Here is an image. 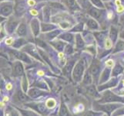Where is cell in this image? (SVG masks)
<instances>
[{
  "mask_svg": "<svg viewBox=\"0 0 124 116\" xmlns=\"http://www.w3.org/2000/svg\"><path fill=\"white\" fill-rule=\"evenodd\" d=\"M85 69V62L83 60H79L77 63L74 66L73 72H72V77L76 82H79L82 80L83 72Z\"/></svg>",
  "mask_w": 124,
  "mask_h": 116,
  "instance_id": "1",
  "label": "cell"
},
{
  "mask_svg": "<svg viewBox=\"0 0 124 116\" xmlns=\"http://www.w3.org/2000/svg\"><path fill=\"white\" fill-rule=\"evenodd\" d=\"M113 102H121L124 103V98L119 97L113 94L112 91H106L102 95V99L99 101V103H113Z\"/></svg>",
  "mask_w": 124,
  "mask_h": 116,
  "instance_id": "2",
  "label": "cell"
},
{
  "mask_svg": "<svg viewBox=\"0 0 124 116\" xmlns=\"http://www.w3.org/2000/svg\"><path fill=\"white\" fill-rule=\"evenodd\" d=\"M121 105L119 104H108V105H99V104H95L93 105V108L96 111H102L107 113L109 115L116 110L118 108H120Z\"/></svg>",
  "mask_w": 124,
  "mask_h": 116,
  "instance_id": "3",
  "label": "cell"
},
{
  "mask_svg": "<svg viewBox=\"0 0 124 116\" xmlns=\"http://www.w3.org/2000/svg\"><path fill=\"white\" fill-rule=\"evenodd\" d=\"M13 12V3L10 2H3L1 3V15L9 16Z\"/></svg>",
  "mask_w": 124,
  "mask_h": 116,
  "instance_id": "4",
  "label": "cell"
},
{
  "mask_svg": "<svg viewBox=\"0 0 124 116\" xmlns=\"http://www.w3.org/2000/svg\"><path fill=\"white\" fill-rule=\"evenodd\" d=\"M100 62L98 61V60H95L91 64L90 67H89V71H90L91 74L93 75V77L95 78L96 80H97V78L99 77L100 74Z\"/></svg>",
  "mask_w": 124,
  "mask_h": 116,
  "instance_id": "5",
  "label": "cell"
},
{
  "mask_svg": "<svg viewBox=\"0 0 124 116\" xmlns=\"http://www.w3.org/2000/svg\"><path fill=\"white\" fill-rule=\"evenodd\" d=\"M10 54L12 57H14L15 58H17L18 60H20V61H24L25 63H31V60L28 56L24 54L23 52H20V51H17V50H11Z\"/></svg>",
  "mask_w": 124,
  "mask_h": 116,
  "instance_id": "6",
  "label": "cell"
},
{
  "mask_svg": "<svg viewBox=\"0 0 124 116\" xmlns=\"http://www.w3.org/2000/svg\"><path fill=\"white\" fill-rule=\"evenodd\" d=\"M31 28H32V31L34 34V36H37L39 35L40 33V29H41V24L39 23V21L38 19L34 18L31 20Z\"/></svg>",
  "mask_w": 124,
  "mask_h": 116,
  "instance_id": "7",
  "label": "cell"
},
{
  "mask_svg": "<svg viewBox=\"0 0 124 116\" xmlns=\"http://www.w3.org/2000/svg\"><path fill=\"white\" fill-rule=\"evenodd\" d=\"M102 12H103V11H102L99 9L98 8L93 7V6H90L88 10L89 15H90L92 17H93V18H95L98 20H100V19L102 18Z\"/></svg>",
  "mask_w": 124,
  "mask_h": 116,
  "instance_id": "8",
  "label": "cell"
},
{
  "mask_svg": "<svg viewBox=\"0 0 124 116\" xmlns=\"http://www.w3.org/2000/svg\"><path fill=\"white\" fill-rule=\"evenodd\" d=\"M24 74V68L23 63L19 61H16L13 65V75L16 77L22 76Z\"/></svg>",
  "mask_w": 124,
  "mask_h": 116,
  "instance_id": "9",
  "label": "cell"
},
{
  "mask_svg": "<svg viewBox=\"0 0 124 116\" xmlns=\"http://www.w3.org/2000/svg\"><path fill=\"white\" fill-rule=\"evenodd\" d=\"M23 50H24L25 51H26V52L29 53V54H31V55L32 56V57H36L37 60H39V61H42L41 58H40V57H39V55L38 54V53H37L36 49L35 48V46H32V45H31V44H29V45H27L25 47H24Z\"/></svg>",
  "mask_w": 124,
  "mask_h": 116,
  "instance_id": "10",
  "label": "cell"
},
{
  "mask_svg": "<svg viewBox=\"0 0 124 116\" xmlns=\"http://www.w3.org/2000/svg\"><path fill=\"white\" fill-rule=\"evenodd\" d=\"M117 84H118V79L116 78V77H114V78L111 79L110 80H109L108 82H106V84H102V86H100L99 90L100 91H103V90H105L106 88L115 87Z\"/></svg>",
  "mask_w": 124,
  "mask_h": 116,
  "instance_id": "11",
  "label": "cell"
},
{
  "mask_svg": "<svg viewBox=\"0 0 124 116\" xmlns=\"http://www.w3.org/2000/svg\"><path fill=\"white\" fill-rule=\"evenodd\" d=\"M60 33H61V31L59 30V29H55L53 31H50L49 33H46L44 35V38L49 41H52L55 37L59 36Z\"/></svg>",
  "mask_w": 124,
  "mask_h": 116,
  "instance_id": "12",
  "label": "cell"
},
{
  "mask_svg": "<svg viewBox=\"0 0 124 116\" xmlns=\"http://www.w3.org/2000/svg\"><path fill=\"white\" fill-rule=\"evenodd\" d=\"M57 28V26L51 23H42L41 24V31L42 33H48L53 31Z\"/></svg>",
  "mask_w": 124,
  "mask_h": 116,
  "instance_id": "13",
  "label": "cell"
},
{
  "mask_svg": "<svg viewBox=\"0 0 124 116\" xmlns=\"http://www.w3.org/2000/svg\"><path fill=\"white\" fill-rule=\"evenodd\" d=\"M50 44L52 45L55 50H57L59 51H62L63 50H65V46H66L65 43L60 40L52 41V42H50Z\"/></svg>",
  "mask_w": 124,
  "mask_h": 116,
  "instance_id": "14",
  "label": "cell"
},
{
  "mask_svg": "<svg viewBox=\"0 0 124 116\" xmlns=\"http://www.w3.org/2000/svg\"><path fill=\"white\" fill-rule=\"evenodd\" d=\"M59 38L60 39V40L71 43V44H72V43L74 42V36H73V34H72L70 33H62L61 35L59 36Z\"/></svg>",
  "mask_w": 124,
  "mask_h": 116,
  "instance_id": "15",
  "label": "cell"
},
{
  "mask_svg": "<svg viewBox=\"0 0 124 116\" xmlns=\"http://www.w3.org/2000/svg\"><path fill=\"white\" fill-rule=\"evenodd\" d=\"M27 33V27L25 23H21L17 29V34L19 36H25Z\"/></svg>",
  "mask_w": 124,
  "mask_h": 116,
  "instance_id": "16",
  "label": "cell"
},
{
  "mask_svg": "<svg viewBox=\"0 0 124 116\" xmlns=\"http://www.w3.org/2000/svg\"><path fill=\"white\" fill-rule=\"evenodd\" d=\"M86 25L89 29H92V30H98L100 29L99 24L96 22V20H94L93 19H89L86 22Z\"/></svg>",
  "mask_w": 124,
  "mask_h": 116,
  "instance_id": "17",
  "label": "cell"
},
{
  "mask_svg": "<svg viewBox=\"0 0 124 116\" xmlns=\"http://www.w3.org/2000/svg\"><path fill=\"white\" fill-rule=\"evenodd\" d=\"M74 65H75V61H70V62L67 63V64L65 66V67H64V69H63V72H64V74H65L66 76L69 77L70 75L72 68L73 67Z\"/></svg>",
  "mask_w": 124,
  "mask_h": 116,
  "instance_id": "18",
  "label": "cell"
},
{
  "mask_svg": "<svg viewBox=\"0 0 124 116\" xmlns=\"http://www.w3.org/2000/svg\"><path fill=\"white\" fill-rule=\"evenodd\" d=\"M93 35L95 36L97 42L99 43L100 44H103V41L106 38V32H98V33H94Z\"/></svg>",
  "mask_w": 124,
  "mask_h": 116,
  "instance_id": "19",
  "label": "cell"
},
{
  "mask_svg": "<svg viewBox=\"0 0 124 116\" xmlns=\"http://www.w3.org/2000/svg\"><path fill=\"white\" fill-rule=\"evenodd\" d=\"M18 21H9L6 26V30L8 33H12L18 25Z\"/></svg>",
  "mask_w": 124,
  "mask_h": 116,
  "instance_id": "20",
  "label": "cell"
},
{
  "mask_svg": "<svg viewBox=\"0 0 124 116\" xmlns=\"http://www.w3.org/2000/svg\"><path fill=\"white\" fill-rule=\"evenodd\" d=\"M83 82L84 84L86 85H90L93 83V75L91 74L89 71H87L86 73L85 74L83 79Z\"/></svg>",
  "mask_w": 124,
  "mask_h": 116,
  "instance_id": "21",
  "label": "cell"
},
{
  "mask_svg": "<svg viewBox=\"0 0 124 116\" xmlns=\"http://www.w3.org/2000/svg\"><path fill=\"white\" fill-rule=\"evenodd\" d=\"M109 37L110 40L113 43H115L117 40L118 37V29L115 27H111L110 28V33H109Z\"/></svg>",
  "mask_w": 124,
  "mask_h": 116,
  "instance_id": "22",
  "label": "cell"
},
{
  "mask_svg": "<svg viewBox=\"0 0 124 116\" xmlns=\"http://www.w3.org/2000/svg\"><path fill=\"white\" fill-rule=\"evenodd\" d=\"M110 68L109 67H106V69L104 70L103 73H102V74L101 75L100 77V82L101 84L106 82V80L109 79V74H110Z\"/></svg>",
  "mask_w": 124,
  "mask_h": 116,
  "instance_id": "23",
  "label": "cell"
},
{
  "mask_svg": "<svg viewBox=\"0 0 124 116\" xmlns=\"http://www.w3.org/2000/svg\"><path fill=\"white\" fill-rule=\"evenodd\" d=\"M42 94H44V93L42 91H40V90L36 89V88H32L29 90V95L33 98H38V97L42 95Z\"/></svg>",
  "mask_w": 124,
  "mask_h": 116,
  "instance_id": "24",
  "label": "cell"
},
{
  "mask_svg": "<svg viewBox=\"0 0 124 116\" xmlns=\"http://www.w3.org/2000/svg\"><path fill=\"white\" fill-rule=\"evenodd\" d=\"M65 2L66 6L72 10H78L79 9V7L76 3V0H65Z\"/></svg>",
  "mask_w": 124,
  "mask_h": 116,
  "instance_id": "25",
  "label": "cell"
},
{
  "mask_svg": "<svg viewBox=\"0 0 124 116\" xmlns=\"http://www.w3.org/2000/svg\"><path fill=\"white\" fill-rule=\"evenodd\" d=\"M86 91H87V93L89 94V95L94 97L95 98H97L100 97V94H99V93L97 92L95 86H93V85L89 86V87L87 88V89H86Z\"/></svg>",
  "mask_w": 124,
  "mask_h": 116,
  "instance_id": "26",
  "label": "cell"
},
{
  "mask_svg": "<svg viewBox=\"0 0 124 116\" xmlns=\"http://www.w3.org/2000/svg\"><path fill=\"white\" fill-rule=\"evenodd\" d=\"M76 46H77V48L79 49L83 48L85 46V42L83 40L82 36H81L79 33L76 35Z\"/></svg>",
  "mask_w": 124,
  "mask_h": 116,
  "instance_id": "27",
  "label": "cell"
},
{
  "mask_svg": "<svg viewBox=\"0 0 124 116\" xmlns=\"http://www.w3.org/2000/svg\"><path fill=\"white\" fill-rule=\"evenodd\" d=\"M123 71V67L121 65H119V64H116L112 71V75L113 76H118L119 74H120Z\"/></svg>",
  "mask_w": 124,
  "mask_h": 116,
  "instance_id": "28",
  "label": "cell"
},
{
  "mask_svg": "<svg viewBox=\"0 0 124 116\" xmlns=\"http://www.w3.org/2000/svg\"><path fill=\"white\" fill-rule=\"evenodd\" d=\"M25 44H27V42L25 41L24 39L19 38V39H18V40H16L14 41L13 45H12V46H13V47H15V48H20L21 46H23Z\"/></svg>",
  "mask_w": 124,
  "mask_h": 116,
  "instance_id": "29",
  "label": "cell"
},
{
  "mask_svg": "<svg viewBox=\"0 0 124 116\" xmlns=\"http://www.w3.org/2000/svg\"><path fill=\"white\" fill-rule=\"evenodd\" d=\"M17 98H18L19 101L21 102H26L29 100V98L25 95L23 92L20 91H19L18 93H17Z\"/></svg>",
  "mask_w": 124,
  "mask_h": 116,
  "instance_id": "30",
  "label": "cell"
},
{
  "mask_svg": "<svg viewBox=\"0 0 124 116\" xmlns=\"http://www.w3.org/2000/svg\"><path fill=\"white\" fill-rule=\"evenodd\" d=\"M124 50V42L122 40H119V42L116 44V46L115 47L113 53H116L119 51H122Z\"/></svg>",
  "mask_w": 124,
  "mask_h": 116,
  "instance_id": "31",
  "label": "cell"
},
{
  "mask_svg": "<svg viewBox=\"0 0 124 116\" xmlns=\"http://www.w3.org/2000/svg\"><path fill=\"white\" fill-rule=\"evenodd\" d=\"M59 115L60 116H69V111L64 104H62L59 109Z\"/></svg>",
  "mask_w": 124,
  "mask_h": 116,
  "instance_id": "32",
  "label": "cell"
},
{
  "mask_svg": "<svg viewBox=\"0 0 124 116\" xmlns=\"http://www.w3.org/2000/svg\"><path fill=\"white\" fill-rule=\"evenodd\" d=\"M37 111H39V113H45L46 111V107L44 105L42 104H37L32 106Z\"/></svg>",
  "mask_w": 124,
  "mask_h": 116,
  "instance_id": "33",
  "label": "cell"
},
{
  "mask_svg": "<svg viewBox=\"0 0 124 116\" xmlns=\"http://www.w3.org/2000/svg\"><path fill=\"white\" fill-rule=\"evenodd\" d=\"M56 105V101L53 98H49L46 102V105L49 108H53Z\"/></svg>",
  "mask_w": 124,
  "mask_h": 116,
  "instance_id": "34",
  "label": "cell"
},
{
  "mask_svg": "<svg viewBox=\"0 0 124 116\" xmlns=\"http://www.w3.org/2000/svg\"><path fill=\"white\" fill-rule=\"evenodd\" d=\"M94 6H96V7L100 8V9H104V4L102 3V0H89Z\"/></svg>",
  "mask_w": 124,
  "mask_h": 116,
  "instance_id": "35",
  "label": "cell"
},
{
  "mask_svg": "<svg viewBox=\"0 0 124 116\" xmlns=\"http://www.w3.org/2000/svg\"><path fill=\"white\" fill-rule=\"evenodd\" d=\"M43 13H44V19H46V21H49L50 18V15H51L50 8L49 6H46L44 8Z\"/></svg>",
  "mask_w": 124,
  "mask_h": 116,
  "instance_id": "36",
  "label": "cell"
},
{
  "mask_svg": "<svg viewBox=\"0 0 124 116\" xmlns=\"http://www.w3.org/2000/svg\"><path fill=\"white\" fill-rule=\"evenodd\" d=\"M39 53L40 54V56L41 57L43 58V60L46 61V62H47L50 66H52V63H51L50 61H49V57L48 56L46 55V54L44 52V51H42L41 49H39Z\"/></svg>",
  "mask_w": 124,
  "mask_h": 116,
  "instance_id": "37",
  "label": "cell"
},
{
  "mask_svg": "<svg viewBox=\"0 0 124 116\" xmlns=\"http://www.w3.org/2000/svg\"><path fill=\"white\" fill-rule=\"evenodd\" d=\"M83 23H79L78 25H76V27H74L73 28H72L71 29V32H76V33H78V32H82L83 31Z\"/></svg>",
  "mask_w": 124,
  "mask_h": 116,
  "instance_id": "38",
  "label": "cell"
},
{
  "mask_svg": "<svg viewBox=\"0 0 124 116\" xmlns=\"http://www.w3.org/2000/svg\"><path fill=\"white\" fill-rule=\"evenodd\" d=\"M83 110H84V107L83 105H81V104L76 105L73 109L75 113H79V112H81V111H83Z\"/></svg>",
  "mask_w": 124,
  "mask_h": 116,
  "instance_id": "39",
  "label": "cell"
},
{
  "mask_svg": "<svg viewBox=\"0 0 124 116\" xmlns=\"http://www.w3.org/2000/svg\"><path fill=\"white\" fill-rule=\"evenodd\" d=\"M65 52L67 54H72L74 52V50H73V48H72V46L71 45H66L65 47Z\"/></svg>",
  "mask_w": 124,
  "mask_h": 116,
  "instance_id": "40",
  "label": "cell"
},
{
  "mask_svg": "<svg viewBox=\"0 0 124 116\" xmlns=\"http://www.w3.org/2000/svg\"><path fill=\"white\" fill-rule=\"evenodd\" d=\"M20 111L22 112L23 116H36V115L31 112V111H24V110H20Z\"/></svg>",
  "mask_w": 124,
  "mask_h": 116,
  "instance_id": "41",
  "label": "cell"
},
{
  "mask_svg": "<svg viewBox=\"0 0 124 116\" xmlns=\"http://www.w3.org/2000/svg\"><path fill=\"white\" fill-rule=\"evenodd\" d=\"M23 88L24 91H26L27 90V80H26V77L25 76L23 77Z\"/></svg>",
  "mask_w": 124,
  "mask_h": 116,
  "instance_id": "42",
  "label": "cell"
},
{
  "mask_svg": "<svg viewBox=\"0 0 124 116\" xmlns=\"http://www.w3.org/2000/svg\"><path fill=\"white\" fill-rule=\"evenodd\" d=\"M51 6L55 8H58V9H64V6L60 3H56V2H54V3H51Z\"/></svg>",
  "mask_w": 124,
  "mask_h": 116,
  "instance_id": "43",
  "label": "cell"
},
{
  "mask_svg": "<svg viewBox=\"0 0 124 116\" xmlns=\"http://www.w3.org/2000/svg\"><path fill=\"white\" fill-rule=\"evenodd\" d=\"M124 115V108H122L119 110H118L117 111H116L112 116H118V115Z\"/></svg>",
  "mask_w": 124,
  "mask_h": 116,
  "instance_id": "44",
  "label": "cell"
},
{
  "mask_svg": "<svg viewBox=\"0 0 124 116\" xmlns=\"http://www.w3.org/2000/svg\"><path fill=\"white\" fill-rule=\"evenodd\" d=\"M36 85L41 88H46V85L43 81H38V82H36Z\"/></svg>",
  "mask_w": 124,
  "mask_h": 116,
  "instance_id": "45",
  "label": "cell"
},
{
  "mask_svg": "<svg viewBox=\"0 0 124 116\" xmlns=\"http://www.w3.org/2000/svg\"><path fill=\"white\" fill-rule=\"evenodd\" d=\"M98 115H99V114L97 112H93V111H88V112L85 115V116H98Z\"/></svg>",
  "mask_w": 124,
  "mask_h": 116,
  "instance_id": "46",
  "label": "cell"
},
{
  "mask_svg": "<svg viewBox=\"0 0 124 116\" xmlns=\"http://www.w3.org/2000/svg\"><path fill=\"white\" fill-rule=\"evenodd\" d=\"M60 26H61V27H62V28H63V29H66V28H68V27H70V23H62L60 24Z\"/></svg>",
  "mask_w": 124,
  "mask_h": 116,
  "instance_id": "47",
  "label": "cell"
},
{
  "mask_svg": "<svg viewBox=\"0 0 124 116\" xmlns=\"http://www.w3.org/2000/svg\"><path fill=\"white\" fill-rule=\"evenodd\" d=\"M11 116H19V115H18V114H17V112L16 111H12Z\"/></svg>",
  "mask_w": 124,
  "mask_h": 116,
  "instance_id": "48",
  "label": "cell"
},
{
  "mask_svg": "<svg viewBox=\"0 0 124 116\" xmlns=\"http://www.w3.org/2000/svg\"><path fill=\"white\" fill-rule=\"evenodd\" d=\"M119 37H120L122 40H124V31H122L119 33Z\"/></svg>",
  "mask_w": 124,
  "mask_h": 116,
  "instance_id": "49",
  "label": "cell"
},
{
  "mask_svg": "<svg viewBox=\"0 0 124 116\" xmlns=\"http://www.w3.org/2000/svg\"><path fill=\"white\" fill-rule=\"evenodd\" d=\"M8 90H10L11 88H12V85L10 84H7V88H6Z\"/></svg>",
  "mask_w": 124,
  "mask_h": 116,
  "instance_id": "50",
  "label": "cell"
},
{
  "mask_svg": "<svg viewBox=\"0 0 124 116\" xmlns=\"http://www.w3.org/2000/svg\"><path fill=\"white\" fill-rule=\"evenodd\" d=\"M122 23H123V24L124 25V17H123V18L122 19Z\"/></svg>",
  "mask_w": 124,
  "mask_h": 116,
  "instance_id": "51",
  "label": "cell"
},
{
  "mask_svg": "<svg viewBox=\"0 0 124 116\" xmlns=\"http://www.w3.org/2000/svg\"><path fill=\"white\" fill-rule=\"evenodd\" d=\"M102 1H104V2H108V1H110V0H102Z\"/></svg>",
  "mask_w": 124,
  "mask_h": 116,
  "instance_id": "52",
  "label": "cell"
},
{
  "mask_svg": "<svg viewBox=\"0 0 124 116\" xmlns=\"http://www.w3.org/2000/svg\"><path fill=\"white\" fill-rule=\"evenodd\" d=\"M1 1H4V0H1Z\"/></svg>",
  "mask_w": 124,
  "mask_h": 116,
  "instance_id": "53",
  "label": "cell"
}]
</instances>
